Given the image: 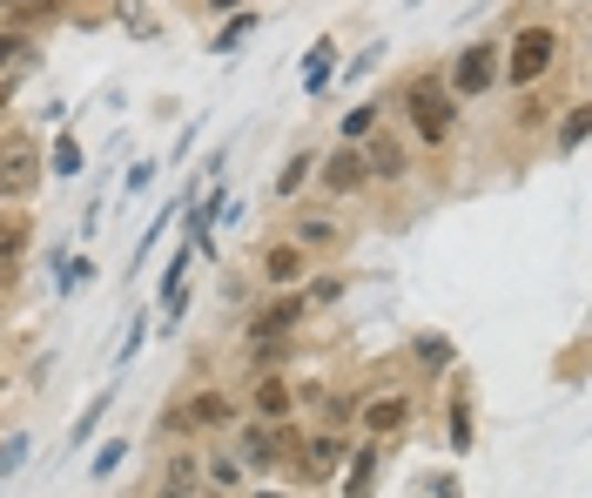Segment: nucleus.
I'll list each match as a JSON object with an SVG mask.
<instances>
[{"label": "nucleus", "instance_id": "1", "mask_svg": "<svg viewBox=\"0 0 592 498\" xmlns=\"http://www.w3.org/2000/svg\"><path fill=\"white\" fill-rule=\"evenodd\" d=\"M404 108H411V122H417V135L425 142H445L451 128H458V95L445 89V81H411V95H404Z\"/></svg>", "mask_w": 592, "mask_h": 498}, {"label": "nucleus", "instance_id": "2", "mask_svg": "<svg viewBox=\"0 0 592 498\" xmlns=\"http://www.w3.org/2000/svg\"><path fill=\"white\" fill-rule=\"evenodd\" d=\"M229 397L222 391H196L189 404H168V418H162V432H216V425H229Z\"/></svg>", "mask_w": 592, "mask_h": 498}, {"label": "nucleus", "instance_id": "3", "mask_svg": "<svg viewBox=\"0 0 592 498\" xmlns=\"http://www.w3.org/2000/svg\"><path fill=\"white\" fill-rule=\"evenodd\" d=\"M34 183H41L34 142H28V135H8V142H0V203H8V196H28Z\"/></svg>", "mask_w": 592, "mask_h": 498}, {"label": "nucleus", "instance_id": "4", "mask_svg": "<svg viewBox=\"0 0 592 498\" xmlns=\"http://www.w3.org/2000/svg\"><path fill=\"white\" fill-rule=\"evenodd\" d=\"M552 54H559V34H552V28H526V34L512 41V61H505V74L526 89V81H539V74L552 68Z\"/></svg>", "mask_w": 592, "mask_h": 498}, {"label": "nucleus", "instance_id": "5", "mask_svg": "<svg viewBox=\"0 0 592 498\" xmlns=\"http://www.w3.org/2000/svg\"><path fill=\"white\" fill-rule=\"evenodd\" d=\"M498 81V48H465L451 68V95H485Z\"/></svg>", "mask_w": 592, "mask_h": 498}, {"label": "nucleus", "instance_id": "6", "mask_svg": "<svg viewBox=\"0 0 592 498\" xmlns=\"http://www.w3.org/2000/svg\"><path fill=\"white\" fill-rule=\"evenodd\" d=\"M242 458H249V465H263V471H270V465H283V458H290V432L263 418L257 432H242Z\"/></svg>", "mask_w": 592, "mask_h": 498}, {"label": "nucleus", "instance_id": "7", "mask_svg": "<svg viewBox=\"0 0 592 498\" xmlns=\"http://www.w3.org/2000/svg\"><path fill=\"white\" fill-rule=\"evenodd\" d=\"M323 183H330L336 196L364 189V183H371V176H364V148H330V162H323Z\"/></svg>", "mask_w": 592, "mask_h": 498}, {"label": "nucleus", "instance_id": "8", "mask_svg": "<svg viewBox=\"0 0 592 498\" xmlns=\"http://www.w3.org/2000/svg\"><path fill=\"white\" fill-rule=\"evenodd\" d=\"M411 169V162H404V142L397 135H377L371 148H364V176H377V183H397Z\"/></svg>", "mask_w": 592, "mask_h": 498}, {"label": "nucleus", "instance_id": "9", "mask_svg": "<svg viewBox=\"0 0 592 498\" xmlns=\"http://www.w3.org/2000/svg\"><path fill=\"white\" fill-rule=\"evenodd\" d=\"M263 277H270L277 290H290V283L303 277V249H297V242H270V249H263Z\"/></svg>", "mask_w": 592, "mask_h": 498}, {"label": "nucleus", "instance_id": "10", "mask_svg": "<svg viewBox=\"0 0 592 498\" xmlns=\"http://www.w3.org/2000/svg\"><path fill=\"white\" fill-rule=\"evenodd\" d=\"M303 317V297H283V303H270V310H257V344H270V338H283V330Z\"/></svg>", "mask_w": 592, "mask_h": 498}, {"label": "nucleus", "instance_id": "11", "mask_svg": "<svg viewBox=\"0 0 592 498\" xmlns=\"http://www.w3.org/2000/svg\"><path fill=\"white\" fill-rule=\"evenodd\" d=\"M404 418H411V404H404V397H377V404L364 411V432H371V438H391Z\"/></svg>", "mask_w": 592, "mask_h": 498}, {"label": "nucleus", "instance_id": "12", "mask_svg": "<svg viewBox=\"0 0 592 498\" xmlns=\"http://www.w3.org/2000/svg\"><path fill=\"white\" fill-rule=\"evenodd\" d=\"M257 411H263L270 425H283V418H290V384H283V377H263V384H257Z\"/></svg>", "mask_w": 592, "mask_h": 498}, {"label": "nucleus", "instance_id": "13", "mask_svg": "<svg viewBox=\"0 0 592 498\" xmlns=\"http://www.w3.org/2000/svg\"><path fill=\"white\" fill-rule=\"evenodd\" d=\"M155 491H162V498H189V491H196V465H189V458H176V465L162 471V485H155Z\"/></svg>", "mask_w": 592, "mask_h": 498}, {"label": "nucleus", "instance_id": "14", "mask_svg": "<svg viewBox=\"0 0 592 498\" xmlns=\"http://www.w3.org/2000/svg\"><path fill=\"white\" fill-rule=\"evenodd\" d=\"M21 249H28V222L0 216V263H21Z\"/></svg>", "mask_w": 592, "mask_h": 498}, {"label": "nucleus", "instance_id": "15", "mask_svg": "<svg viewBox=\"0 0 592 498\" xmlns=\"http://www.w3.org/2000/svg\"><path fill=\"white\" fill-rule=\"evenodd\" d=\"M61 0H0V14H8L14 28H28V21H41V14H54Z\"/></svg>", "mask_w": 592, "mask_h": 498}, {"label": "nucleus", "instance_id": "16", "mask_svg": "<svg viewBox=\"0 0 592 498\" xmlns=\"http://www.w3.org/2000/svg\"><path fill=\"white\" fill-rule=\"evenodd\" d=\"M336 465H344V438L316 432V445H310V471H336Z\"/></svg>", "mask_w": 592, "mask_h": 498}, {"label": "nucleus", "instance_id": "17", "mask_svg": "<svg viewBox=\"0 0 592 498\" xmlns=\"http://www.w3.org/2000/svg\"><path fill=\"white\" fill-rule=\"evenodd\" d=\"M330 54H336V48H330V41H316V48H310V61H303V89H310V95L323 89V74H330Z\"/></svg>", "mask_w": 592, "mask_h": 498}, {"label": "nucleus", "instance_id": "18", "mask_svg": "<svg viewBox=\"0 0 592 498\" xmlns=\"http://www.w3.org/2000/svg\"><path fill=\"white\" fill-rule=\"evenodd\" d=\"M371 478H377V445L357 452V465H351V498H371Z\"/></svg>", "mask_w": 592, "mask_h": 498}, {"label": "nucleus", "instance_id": "19", "mask_svg": "<svg viewBox=\"0 0 592 498\" xmlns=\"http://www.w3.org/2000/svg\"><path fill=\"white\" fill-rule=\"evenodd\" d=\"M451 445H458V452H471V404H465V391L451 397Z\"/></svg>", "mask_w": 592, "mask_h": 498}, {"label": "nucleus", "instance_id": "20", "mask_svg": "<svg viewBox=\"0 0 592 498\" xmlns=\"http://www.w3.org/2000/svg\"><path fill=\"white\" fill-rule=\"evenodd\" d=\"M310 162H316V155H297V162H290V169L277 176V196H297V189L310 183Z\"/></svg>", "mask_w": 592, "mask_h": 498}, {"label": "nucleus", "instance_id": "21", "mask_svg": "<svg viewBox=\"0 0 592 498\" xmlns=\"http://www.w3.org/2000/svg\"><path fill=\"white\" fill-rule=\"evenodd\" d=\"M585 135H592V108H572V115H565V128H559V142H565V148H579Z\"/></svg>", "mask_w": 592, "mask_h": 498}, {"label": "nucleus", "instance_id": "22", "mask_svg": "<svg viewBox=\"0 0 592 498\" xmlns=\"http://www.w3.org/2000/svg\"><path fill=\"white\" fill-rule=\"evenodd\" d=\"M54 169H61V176H81V142H74V135L54 142Z\"/></svg>", "mask_w": 592, "mask_h": 498}, {"label": "nucleus", "instance_id": "23", "mask_svg": "<svg viewBox=\"0 0 592 498\" xmlns=\"http://www.w3.org/2000/svg\"><path fill=\"white\" fill-rule=\"evenodd\" d=\"M417 364L445 371V364H451V344H445V338H417Z\"/></svg>", "mask_w": 592, "mask_h": 498}, {"label": "nucleus", "instance_id": "24", "mask_svg": "<svg viewBox=\"0 0 592 498\" xmlns=\"http://www.w3.org/2000/svg\"><path fill=\"white\" fill-rule=\"evenodd\" d=\"M102 411H108V397H95V404H89V411H81V425H74V432H67V438H74V445H89V432H95V425H102Z\"/></svg>", "mask_w": 592, "mask_h": 498}, {"label": "nucleus", "instance_id": "25", "mask_svg": "<svg viewBox=\"0 0 592 498\" xmlns=\"http://www.w3.org/2000/svg\"><path fill=\"white\" fill-rule=\"evenodd\" d=\"M249 28H257V21H249V14H242V21H229V28H222V41H216V54H236V48L249 41Z\"/></svg>", "mask_w": 592, "mask_h": 498}, {"label": "nucleus", "instance_id": "26", "mask_svg": "<svg viewBox=\"0 0 592 498\" xmlns=\"http://www.w3.org/2000/svg\"><path fill=\"white\" fill-rule=\"evenodd\" d=\"M14 54H28V41H21V28H0V68H8Z\"/></svg>", "mask_w": 592, "mask_h": 498}, {"label": "nucleus", "instance_id": "27", "mask_svg": "<svg viewBox=\"0 0 592 498\" xmlns=\"http://www.w3.org/2000/svg\"><path fill=\"white\" fill-rule=\"evenodd\" d=\"M344 128H351V135H371V128H377V108H351Z\"/></svg>", "mask_w": 592, "mask_h": 498}, {"label": "nucleus", "instance_id": "28", "mask_svg": "<svg viewBox=\"0 0 592 498\" xmlns=\"http://www.w3.org/2000/svg\"><path fill=\"white\" fill-rule=\"evenodd\" d=\"M297 242H310V249H316V242H330V222H323V216H310V222L297 229Z\"/></svg>", "mask_w": 592, "mask_h": 498}, {"label": "nucleus", "instance_id": "29", "mask_svg": "<svg viewBox=\"0 0 592 498\" xmlns=\"http://www.w3.org/2000/svg\"><path fill=\"white\" fill-rule=\"evenodd\" d=\"M28 458V438H8V445H0V471H14Z\"/></svg>", "mask_w": 592, "mask_h": 498}, {"label": "nucleus", "instance_id": "30", "mask_svg": "<svg viewBox=\"0 0 592 498\" xmlns=\"http://www.w3.org/2000/svg\"><path fill=\"white\" fill-rule=\"evenodd\" d=\"M115 465H122V445H102V452H95V478H108Z\"/></svg>", "mask_w": 592, "mask_h": 498}, {"label": "nucleus", "instance_id": "31", "mask_svg": "<svg viewBox=\"0 0 592 498\" xmlns=\"http://www.w3.org/2000/svg\"><path fill=\"white\" fill-rule=\"evenodd\" d=\"M236 471H242L236 458H216V465H209V478H216V485H236Z\"/></svg>", "mask_w": 592, "mask_h": 498}, {"label": "nucleus", "instance_id": "32", "mask_svg": "<svg viewBox=\"0 0 592 498\" xmlns=\"http://www.w3.org/2000/svg\"><path fill=\"white\" fill-rule=\"evenodd\" d=\"M8 283H14V263H0V290H8Z\"/></svg>", "mask_w": 592, "mask_h": 498}, {"label": "nucleus", "instance_id": "33", "mask_svg": "<svg viewBox=\"0 0 592 498\" xmlns=\"http://www.w3.org/2000/svg\"><path fill=\"white\" fill-rule=\"evenodd\" d=\"M0 115H8V81H0Z\"/></svg>", "mask_w": 592, "mask_h": 498}, {"label": "nucleus", "instance_id": "34", "mask_svg": "<svg viewBox=\"0 0 592 498\" xmlns=\"http://www.w3.org/2000/svg\"><path fill=\"white\" fill-rule=\"evenodd\" d=\"M209 8H242V0H209Z\"/></svg>", "mask_w": 592, "mask_h": 498}]
</instances>
